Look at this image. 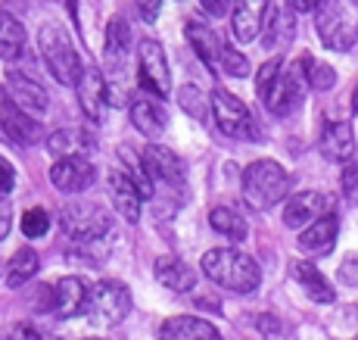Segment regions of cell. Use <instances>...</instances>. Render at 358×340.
<instances>
[{"mask_svg":"<svg viewBox=\"0 0 358 340\" xmlns=\"http://www.w3.org/2000/svg\"><path fill=\"white\" fill-rule=\"evenodd\" d=\"M59 222H63V231L72 253L81 256L85 262H103L113 253L115 240H119L115 219L97 203H69L63 206Z\"/></svg>","mask_w":358,"mask_h":340,"instance_id":"obj_1","label":"cell"},{"mask_svg":"<svg viewBox=\"0 0 358 340\" xmlns=\"http://www.w3.org/2000/svg\"><path fill=\"white\" fill-rule=\"evenodd\" d=\"M203 275L218 287L231 290V294H256L262 284V272L252 256H246L237 247H215L203 256L199 262Z\"/></svg>","mask_w":358,"mask_h":340,"instance_id":"obj_2","label":"cell"},{"mask_svg":"<svg viewBox=\"0 0 358 340\" xmlns=\"http://www.w3.org/2000/svg\"><path fill=\"white\" fill-rule=\"evenodd\" d=\"M38 47L41 57H44V66L50 69V75L66 88H75L85 72V62H81L78 50H75L72 38H69L66 25L57 22V19H47L38 29Z\"/></svg>","mask_w":358,"mask_h":340,"instance_id":"obj_3","label":"cell"},{"mask_svg":"<svg viewBox=\"0 0 358 340\" xmlns=\"http://www.w3.org/2000/svg\"><path fill=\"white\" fill-rule=\"evenodd\" d=\"M290 193V175L274 159H256L243 169V200L252 210H271Z\"/></svg>","mask_w":358,"mask_h":340,"instance_id":"obj_4","label":"cell"},{"mask_svg":"<svg viewBox=\"0 0 358 340\" xmlns=\"http://www.w3.org/2000/svg\"><path fill=\"white\" fill-rule=\"evenodd\" d=\"M315 29L327 50H349L358 41V0H324L315 10Z\"/></svg>","mask_w":358,"mask_h":340,"instance_id":"obj_5","label":"cell"},{"mask_svg":"<svg viewBox=\"0 0 358 340\" xmlns=\"http://www.w3.org/2000/svg\"><path fill=\"white\" fill-rule=\"evenodd\" d=\"M131 312V290L122 281H97L91 284V297H87V322L97 328H115L125 322Z\"/></svg>","mask_w":358,"mask_h":340,"instance_id":"obj_6","label":"cell"},{"mask_svg":"<svg viewBox=\"0 0 358 340\" xmlns=\"http://www.w3.org/2000/svg\"><path fill=\"white\" fill-rule=\"evenodd\" d=\"M137 79H141L143 94L165 100L171 94V69L162 44L156 38H143L137 44Z\"/></svg>","mask_w":358,"mask_h":340,"instance_id":"obj_7","label":"cell"},{"mask_svg":"<svg viewBox=\"0 0 358 340\" xmlns=\"http://www.w3.org/2000/svg\"><path fill=\"white\" fill-rule=\"evenodd\" d=\"M209 103H212V119H215L222 135L237 137V141H259V128H256V122H252V113L240 97L218 88Z\"/></svg>","mask_w":358,"mask_h":340,"instance_id":"obj_8","label":"cell"},{"mask_svg":"<svg viewBox=\"0 0 358 340\" xmlns=\"http://www.w3.org/2000/svg\"><path fill=\"white\" fill-rule=\"evenodd\" d=\"M306 91H308V72H306V53H302L299 60L284 62V69H280L265 107L271 109L274 116H290L293 109L306 100Z\"/></svg>","mask_w":358,"mask_h":340,"instance_id":"obj_9","label":"cell"},{"mask_svg":"<svg viewBox=\"0 0 358 340\" xmlns=\"http://www.w3.org/2000/svg\"><path fill=\"white\" fill-rule=\"evenodd\" d=\"M0 137L13 147H34L44 141V128L10 94H0Z\"/></svg>","mask_w":358,"mask_h":340,"instance_id":"obj_10","label":"cell"},{"mask_svg":"<svg viewBox=\"0 0 358 340\" xmlns=\"http://www.w3.org/2000/svg\"><path fill=\"white\" fill-rule=\"evenodd\" d=\"M143 163H147L150 175H153L156 191L162 187L165 193H175L178 200L184 197V191H187V169H184V163L171 154L169 147L150 144V147L143 150Z\"/></svg>","mask_w":358,"mask_h":340,"instance_id":"obj_11","label":"cell"},{"mask_svg":"<svg viewBox=\"0 0 358 340\" xmlns=\"http://www.w3.org/2000/svg\"><path fill=\"white\" fill-rule=\"evenodd\" d=\"M324 216H334V200L321 191H299L284 206V225L293 231H306Z\"/></svg>","mask_w":358,"mask_h":340,"instance_id":"obj_12","label":"cell"},{"mask_svg":"<svg viewBox=\"0 0 358 340\" xmlns=\"http://www.w3.org/2000/svg\"><path fill=\"white\" fill-rule=\"evenodd\" d=\"M106 187H109V200H113L119 219H125L128 225H137V222H141V210H143V193L125 165L109 169Z\"/></svg>","mask_w":358,"mask_h":340,"instance_id":"obj_13","label":"cell"},{"mask_svg":"<svg viewBox=\"0 0 358 340\" xmlns=\"http://www.w3.org/2000/svg\"><path fill=\"white\" fill-rule=\"evenodd\" d=\"M6 94L29 116H47V109H50V94H47V88L41 85L34 75L22 72V69H16V66H10V72H6Z\"/></svg>","mask_w":358,"mask_h":340,"instance_id":"obj_14","label":"cell"},{"mask_svg":"<svg viewBox=\"0 0 358 340\" xmlns=\"http://www.w3.org/2000/svg\"><path fill=\"white\" fill-rule=\"evenodd\" d=\"M97 178V165L91 163V156H66L57 159L50 169V182L59 193H85Z\"/></svg>","mask_w":358,"mask_h":340,"instance_id":"obj_15","label":"cell"},{"mask_svg":"<svg viewBox=\"0 0 358 340\" xmlns=\"http://www.w3.org/2000/svg\"><path fill=\"white\" fill-rule=\"evenodd\" d=\"M268 10H271L268 0H237L234 10H231V34H234V41H240V44L256 41L262 34V29H265Z\"/></svg>","mask_w":358,"mask_h":340,"instance_id":"obj_16","label":"cell"},{"mask_svg":"<svg viewBox=\"0 0 358 340\" xmlns=\"http://www.w3.org/2000/svg\"><path fill=\"white\" fill-rule=\"evenodd\" d=\"M75 94H78V103L85 109L87 119L100 122L106 116V103H109V85L103 79V72L97 66H85L78 85H75Z\"/></svg>","mask_w":358,"mask_h":340,"instance_id":"obj_17","label":"cell"},{"mask_svg":"<svg viewBox=\"0 0 358 340\" xmlns=\"http://www.w3.org/2000/svg\"><path fill=\"white\" fill-rule=\"evenodd\" d=\"M87 297H91V284L78 275H69L53 284V309L59 318H75L87 309Z\"/></svg>","mask_w":358,"mask_h":340,"instance_id":"obj_18","label":"cell"},{"mask_svg":"<svg viewBox=\"0 0 358 340\" xmlns=\"http://www.w3.org/2000/svg\"><path fill=\"white\" fill-rule=\"evenodd\" d=\"M159 340H224L218 328L196 315H171L162 322Z\"/></svg>","mask_w":358,"mask_h":340,"instance_id":"obj_19","label":"cell"},{"mask_svg":"<svg viewBox=\"0 0 358 340\" xmlns=\"http://www.w3.org/2000/svg\"><path fill=\"white\" fill-rule=\"evenodd\" d=\"M321 154L330 163H352L355 154V131L349 122H327L321 131Z\"/></svg>","mask_w":358,"mask_h":340,"instance_id":"obj_20","label":"cell"},{"mask_svg":"<svg viewBox=\"0 0 358 340\" xmlns=\"http://www.w3.org/2000/svg\"><path fill=\"white\" fill-rule=\"evenodd\" d=\"M153 275L171 294H190L196 287V272L184 259H178V256H159L153 266Z\"/></svg>","mask_w":358,"mask_h":340,"instance_id":"obj_21","label":"cell"},{"mask_svg":"<svg viewBox=\"0 0 358 340\" xmlns=\"http://www.w3.org/2000/svg\"><path fill=\"white\" fill-rule=\"evenodd\" d=\"M290 275H293V281L306 290L308 300H315V303H334L336 300L334 284L324 278V272H318V266H315V262L296 259L290 266Z\"/></svg>","mask_w":358,"mask_h":340,"instance_id":"obj_22","label":"cell"},{"mask_svg":"<svg viewBox=\"0 0 358 340\" xmlns=\"http://www.w3.org/2000/svg\"><path fill=\"white\" fill-rule=\"evenodd\" d=\"M336 234H340L336 216H324L315 222V225H308L306 231H299L296 244H299V250L306 256H327L330 250L336 247Z\"/></svg>","mask_w":358,"mask_h":340,"instance_id":"obj_23","label":"cell"},{"mask_svg":"<svg viewBox=\"0 0 358 340\" xmlns=\"http://www.w3.org/2000/svg\"><path fill=\"white\" fill-rule=\"evenodd\" d=\"M131 125L147 137H159L169 128V113L162 109V103L156 97H137L131 103Z\"/></svg>","mask_w":358,"mask_h":340,"instance_id":"obj_24","label":"cell"},{"mask_svg":"<svg viewBox=\"0 0 358 340\" xmlns=\"http://www.w3.org/2000/svg\"><path fill=\"white\" fill-rule=\"evenodd\" d=\"M187 41H190V47L196 50V57L203 60L206 69H212V72H218V69H222V50H224V44H222V38H218V34L209 29V25L190 22L187 25Z\"/></svg>","mask_w":358,"mask_h":340,"instance_id":"obj_25","label":"cell"},{"mask_svg":"<svg viewBox=\"0 0 358 340\" xmlns=\"http://www.w3.org/2000/svg\"><path fill=\"white\" fill-rule=\"evenodd\" d=\"M47 150L53 159H66V156H87L91 150H97V141L91 135L78 128H59L47 137Z\"/></svg>","mask_w":358,"mask_h":340,"instance_id":"obj_26","label":"cell"},{"mask_svg":"<svg viewBox=\"0 0 358 340\" xmlns=\"http://www.w3.org/2000/svg\"><path fill=\"white\" fill-rule=\"evenodd\" d=\"M128 44H131V25L125 16H113L106 25V50H103V57L113 69L125 66V57H128Z\"/></svg>","mask_w":358,"mask_h":340,"instance_id":"obj_27","label":"cell"},{"mask_svg":"<svg viewBox=\"0 0 358 340\" xmlns=\"http://www.w3.org/2000/svg\"><path fill=\"white\" fill-rule=\"evenodd\" d=\"M209 225L215 228L218 234H224L228 240H234V244H240V240L250 238V225H246L243 212L234 210V206H212L209 210Z\"/></svg>","mask_w":358,"mask_h":340,"instance_id":"obj_28","label":"cell"},{"mask_svg":"<svg viewBox=\"0 0 358 340\" xmlns=\"http://www.w3.org/2000/svg\"><path fill=\"white\" fill-rule=\"evenodd\" d=\"M265 47L268 50H280V47H287L293 41L296 34V19L290 10H268V19H265Z\"/></svg>","mask_w":358,"mask_h":340,"instance_id":"obj_29","label":"cell"},{"mask_svg":"<svg viewBox=\"0 0 358 340\" xmlns=\"http://www.w3.org/2000/svg\"><path fill=\"white\" fill-rule=\"evenodd\" d=\"M38 268H41V256L34 253L31 247L16 250L13 259H10V266H6V287H13V290L25 287V284L38 275Z\"/></svg>","mask_w":358,"mask_h":340,"instance_id":"obj_30","label":"cell"},{"mask_svg":"<svg viewBox=\"0 0 358 340\" xmlns=\"http://www.w3.org/2000/svg\"><path fill=\"white\" fill-rule=\"evenodd\" d=\"M25 47V29L13 13L0 10V60H16Z\"/></svg>","mask_w":358,"mask_h":340,"instance_id":"obj_31","label":"cell"},{"mask_svg":"<svg viewBox=\"0 0 358 340\" xmlns=\"http://www.w3.org/2000/svg\"><path fill=\"white\" fill-rule=\"evenodd\" d=\"M306 72H308V88H315V91H330V88L336 85L334 66H327V62L308 57V53H306Z\"/></svg>","mask_w":358,"mask_h":340,"instance_id":"obj_32","label":"cell"},{"mask_svg":"<svg viewBox=\"0 0 358 340\" xmlns=\"http://www.w3.org/2000/svg\"><path fill=\"white\" fill-rule=\"evenodd\" d=\"M47 231H50V212L41 210V206L25 210V216H22V234H25V238L38 240V238H44Z\"/></svg>","mask_w":358,"mask_h":340,"instance_id":"obj_33","label":"cell"},{"mask_svg":"<svg viewBox=\"0 0 358 340\" xmlns=\"http://www.w3.org/2000/svg\"><path fill=\"white\" fill-rule=\"evenodd\" d=\"M178 103H181V109L187 116H194V119H206V109H212V103H206V97L199 94V88H194V85H184L181 91H178Z\"/></svg>","mask_w":358,"mask_h":340,"instance_id":"obj_34","label":"cell"},{"mask_svg":"<svg viewBox=\"0 0 358 340\" xmlns=\"http://www.w3.org/2000/svg\"><path fill=\"white\" fill-rule=\"evenodd\" d=\"M280 69H284V62H280V60H268L265 66L259 69V75H256V94H259L262 103H265L268 94H271V88H274V81H278Z\"/></svg>","mask_w":358,"mask_h":340,"instance_id":"obj_35","label":"cell"},{"mask_svg":"<svg viewBox=\"0 0 358 340\" xmlns=\"http://www.w3.org/2000/svg\"><path fill=\"white\" fill-rule=\"evenodd\" d=\"M222 69L228 75H234V79H246V75H250V60H246L243 53L237 50V47L224 44V50H222Z\"/></svg>","mask_w":358,"mask_h":340,"instance_id":"obj_36","label":"cell"},{"mask_svg":"<svg viewBox=\"0 0 358 340\" xmlns=\"http://www.w3.org/2000/svg\"><path fill=\"white\" fill-rule=\"evenodd\" d=\"M340 187H343V197H346L349 203H358V165H355V163H346V165H343Z\"/></svg>","mask_w":358,"mask_h":340,"instance_id":"obj_37","label":"cell"},{"mask_svg":"<svg viewBox=\"0 0 358 340\" xmlns=\"http://www.w3.org/2000/svg\"><path fill=\"white\" fill-rule=\"evenodd\" d=\"M13 187H16V169H13V163L6 156H0V193H10Z\"/></svg>","mask_w":358,"mask_h":340,"instance_id":"obj_38","label":"cell"},{"mask_svg":"<svg viewBox=\"0 0 358 340\" xmlns=\"http://www.w3.org/2000/svg\"><path fill=\"white\" fill-rule=\"evenodd\" d=\"M134 6H137L143 22H156V19H159V10H162V0H134Z\"/></svg>","mask_w":358,"mask_h":340,"instance_id":"obj_39","label":"cell"},{"mask_svg":"<svg viewBox=\"0 0 358 340\" xmlns=\"http://www.w3.org/2000/svg\"><path fill=\"white\" fill-rule=\"evenodd\" d=\"M199 4H203V10L209 13V16H231V10H234V4H237V0H199Z\"/></svg>","mask_w":358,"mask_h":340,"instance_id":"obj_40","label":"cell"},{"mask_svg":"<svg viewBox=\"0 0 358 340\" xmlns=\"http://www.w3.org/2000/svg\"><path fill=\"white\" fill-rule=\"evenodd\" d=\"M10 228H13V206H10V200L0 193V240H6Z\"/></svg>","mask_w":358,"mask_h":340,"instance_id":"obj_41","label":"cell"},{"mask_svg":"<svg viewBox=\"0 0 358 340\" xmlns=\"http://www.w3.org/2000/svg\"><path fill=\"white\" fill-rule=\"evenodd\" d=\"M6 340H50V337L38 334V331L29 328V325H16V328H10V334H6Z\"/></svg>","mask_w":358,"mask_h":340,"instance_id":"obj_42","label":"cell"},{"mask_svg":"<svg viewBox=\"0 0 358 340\" xmlns=\"http://www.w3.org/2000/svg\"><path fill=\"white\" fill-rule=\"evenodd\" d=\"M324 4V0H287V10L293 13H312V10H318V6Z\"/></svg>","mask_w":358,"mask_h":340,"instance_id":"obj_43","label":"cell"},{"mask_svg":"<svg viewBox=\"0 0 358 340\" xmlns=\"http://www.w3.org/2000/svg\"><path fill=\"white\" fill-rule=\"evenodd\" d=\"M256 325L265 331V334H271V337H274V331H280V322H278V318H271V315H259Z\"/></svg>","mask_w":358,"mask_h":340,"instance_id":"obj_44","label":"cell"},{"mask_svg":"<svg viewBox=\"0 0 358 340\" xmlns=\"http://www.w3.org/2000/svg\"><path fill=\"white\" fill-rule=\"evenodd\" d=\"M85 340H103V337H85Z\"/></svg>","mask_w":358,"mask_h":340,"instance_id":"obj_45","label":"cell"},{"mask_svg":"<svg viewBox=\"0 0 358 340\" xmlns=\"http://www.w3.org/2000/svg\"><path fill=\"white\" fill-rule=\"evenodd\" d=\"M355 340H358V337H355Z\"/></svg>","mask_w":358,"mask_h":340,"instance_id":"obj_46","label":"cell"}]
</instances>
